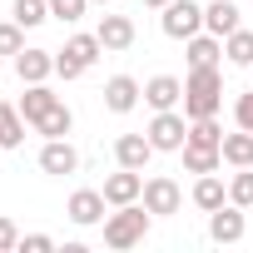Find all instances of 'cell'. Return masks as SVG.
I'll return each instance as SVG.
<instances>
[{"label": "cell", "instance_id": "cell-1", "mask_svg": "<svg viewBox=\"0 0 253 253\" xmlns=\"http://www.w3.org/2000/svg\"><path fill=\"white\" fill-rule=\"evenodd\" d=\"M223 109V70L218 65H199L184 80V114L189 119H213Z\"/></svg>", "mask_w": 253, "mask_h": 253}, {"label": "cell", "instance_id": "cell-2", "mask_svg": "<svg viewBox=\"0 0 253 253\" xmlns=\"http://www.w3.org/2000/svg\"><path fill=\"white\" fill-rule=\"evenodd\" d=\"M149 218H154V213L144 209V199L119 204L114 213H104V243H109V248H134V243H144Z\"/></svg>", "mask_w": 253, "mask_h": 253}, {"label": "cell", "instance_id": "cell-3", "mask_svg": "<svg viewBox=\"0 0 253 253\" xmlns=\"http://www.w3.org/2000/svg\"><path fill=\"white\" fill-rule=\"evenodd\" d=\"M99 50H104V45H99V35H70V40H65V50L55 55V75H60V80H80V75L99 60Z\"/></svg>", "mask_w": 253, "mask_h": 253}, {"label": "cell", "instance_id": "cell-4", "mask_svg": "<svg viewBox=\"0 0 253 253\" xmlns=\"http://www.w3.org/2000/svg\"><path fill=\"white\" fill-rule=\"evenodd\" d=\"M149 144L159 149V154H179L184 149V139H189V114H179V109H154V119H149Z\"/></svg>", "mask_w": 253, "mask_h": 253}, {"label": "cell", "instance_id": "cell-5", "mask_svg": "<svg viewBox=\"0 0 253 253\" xmlns=\"http://www.w3.org/2000/svg\"><path fill=\"white\" fill-rule=\"evenodd\" d=\"M159 25H164L169 40H189V35L204 30V5H199V0H169L164 15H159Z\"/></svg>", "mask_w": 253, "mask_h": 253}, {"label": "cell", "instance_id": "cell-6", "mask_svg": "<svg viewBox=\"0 0 253 253\" xmlns=\"http://www.w3.org/2000/svg\"><path fill=\"white\" fill-rule=\"evenodd\" d=\"M144 209H149L154 218H169V213L184 209V189H179L169 174H154V179H144Z\"/></svg>", "mask_w": 253, "mask_h": 253}, {"label": "cell", "instance_id": "cell-7", "mask_svg": "<svg viewBox=\"0 0 253 253\" xmlns=\"http://www.w3.org/2000/svg\"><path fill=\"white\" fill-rule=\"evenodd\" d=\"M139 99H144V84H139L134 75H109V80H104V109H109V114H129Z\"/></svg>", "mask_w": 253, "mask_h": 253}, {"label": "cell", "instance_id": "cell-8", "mask_svg": "<svg viewBox=\"0 0 253 253\" xmlns=\"http://www.w3.org/2000/svg\"><path fill=\"white\" fill-rule=\"evenodd\" d=\"M243 233H248V218H243L238 204H223V209L209 213V238L213 243H243Z\"/></svg>", "mask_w": 253, "mask_h": 253}, {"label": "cell", "instance_id": "cell-9", "mask_svg": "<svg viewBox=\"0 0 253 253\" xmlns=\"http://www.w3.org/2000/svg\"><path fill=\"white\" fill-rule=\"evenodd\" d=\"M40 169L55 174V179H65V174L80 169V149H75L70 139H45V144H40Z\"/></svg>", "mask_w": 253, "mask_h": 253}, {"label": "cell", "instance_id": "cell-10", "mask_svg": "<svg viewBox=\"0 0 253 253\" xmlns=\"http://www.w3.org/2000/svg\"><path fill=\"white\" fill-rule=\"evenodd\" d=\"M104 209H109L104 189H75V194H70V204H65V213H70V218H75L80 228L99 223V218H104Z\"/></svg>", "mask_w": 253, "mask_h": 253}, {"label": "cell", "instance_id": "cell-11", "mask_svg": "<svg viewBox=\"0 0 253 253\" xmlns=\"http://www.w3.org/2000/svg\"><path fill=\"white\" fill-rule=\"evenodd\" d=\"M104 199H109V209L144 199V174H139V169H124V164H119V174H109V179H104Z\"/></svg>", "mask_w": 253, "mask_h": 253}, {"label": "cell", "instance_id": "cell-12", "mask_svg": "<svg viewBox=\"0 0 253 253\" xmlns=\"http://www.w3.org/2000/svg\"><path fill=\"white\" fill-rule=\"evenodd\" d=\"M15 75H20V84H45V80L55 75V55H50V50L25 45V50L15 55Z\"/></svg>", "mask_w": 253, "mask_h": 253}, {"label": "cell", "instance_id": "cell-13", "mask_svg": "<svg viewBox=\"0 0 253 253\" xmlns=\"http://www.w3.org/2000/svg\"><path fill=\"white\" fill-rule=\"evenodd\" d=\"M159 149L149 144V134H119L114 139V164H124V169H139L144 174V164L154 159Z\"/></svg>", "mask_w": 253, "mask_h": 253}, {"label": "cell", "instance_id": "cell-14", "mask_svg": "<svg viewBox=\"0 0 253 253\" xmlns=\"http://www.w3.org/2000/svg\"><path fill=\"white\" fill-rule=\"evenodd\" d=\"M144 104H149V109H179V104H184V80L154 75V80L144 84Z\"/></svg>", "mask_w": 253, "mask_h": 253}, {"label": "cell", "instance_id": "cell-15", "mask_svg": "<svg viewBox=\"0 0 253 253\" xmlns=\"http://www.w3.org/2000/svg\"><path fill=\"white\" fill-rule=\"evenodd\" d=\"M94 35H99L104 50H129V45H134V20H129V15H104Z\"/></svg>", "mask_w": 253, "mask_h": 253}, {"label": "cell", "instance_id": "cell-16", "mask_svg": "<svg viewBox=\"0 0 253 253\" xmlns=\"http://www.w3.org/2000/svg\"><path fill=\"white\" fill-rule=\"evenodd\" d=\"M204 30L218 35V40H228L238 30V5H233V0H213V5H204Z\"/></svg>", "mask_w": 253, "mask_h": 253}, {"label": "cell", "instance_id": "cell-17", "mask_svg": "<svg viewBox=\"0 0 253 253\" xmlns=\"http://www.w3.org/2000/svg\"><path fill=\"white\" fill-rule=\"evenodd\" d=\"M30 129H35L40 139H70V129H75V114H70V104L60 99L50 114H40V119L30 124Z\"/></svg>", "mask_w": 253, "mask_h": 253}, {"label": "cell", "instance_id": "cell-18", "mask_svg": "<svg viewBox=\"0 0 253 253\" xmlns=\"http://www.w3.org/2000/svg\"><path fill=\"white\" fill-rule=\"evenodd\" d=\"M184 45H189V70H199V65H218V60H223V40H218V35H209V30L189 35Z\"/></svg>", "mask_w": 253, "mask_h": 253}, {"label": "cell", "instance_id": "cell-19", "mask_svg": "<svg viewBox=\"0 0 253 253\" xmlns=\"http://www.w3.org/2000/svg\"><path fill=\"white\" fill-rule=\"evenodd\" d=\"M60 104V94L50 89V84H25V94H20V114H25V124H35L40 114H50Z\"/></svg>", "mask_w": 253, "mask_h": 253}, {"label": "cell", "instance_id": "cell-20", "mask_svg": "<svg viewBox=\"0 0 253 253\" xmlns=\"http://www.w3.org/2000/svg\"><path fill=\"white\" fill-rule=\"evenodd\" d=\"M223 204H228V184H223L218 174H199V184H194V209L213 213V209H223Z\"/></svg>", "mask_w": 253, "mask_h": 253}, {"label": "cell", "instance_id": "cell-21", "mask_svg": "<svg viewBox=\"0 0 253 253\" xmlns=\"http://www.w3.org/2000/svg\"><path fill=\"white\" fill-rule=\"evenodd\" d=\"M20 144H25V114L20 104L0 99V149H20Z\"/></svg>", "mask_w": 253, "mask_h": 253}, {"label": "cell", "instance_id": "cell-22", "mask_svg": "<svg viewBox=\"0 0 253 253\" xmlns=\"http://www.w3.org/2000/svg\"><path fill=\"white\" fill-rule=\"evenodd\" d=\"M223 164H233V169H248L253 164V129L223 134Z\"/></svg>", "mask_w": 253, "mask_h": 253}, {"label": "cell", "instance_id": "cell-23", "mask_svg": "<svg viewBox=\"0 0 253 253\" xmlns=\"http://www.w3.org/2000/svg\"><path fill=\"white\" fill-rule=\"evenodd\" d=\"M179 154H184L189 174H218V164H223V149H204V144H184Z\"/></svg>", "mask_w": 253, "mask_h": 253}, {"label": "cell", "instance_id": "cell-24", "mask_svg": "<svg viewBox=\"0 0 253 253\" xmlns=\"http://www.w3.org/2000/svg\"><path fill=\"white\" fill-rule=\"evenodd\" d=\"M223 60H228V65H238V70H248V65H253V30H243V25H238V30L223 40Z\"/></svg>", "mask_w": 253, "mask_h": 253}, {"label": "cell", "instance_id": "cell-25", "mask_svg": "<svg viewBox=\"0 0 253 253\" xmlns=\"http://www.w3.org/2000/svg\"><path fill=\"white\" fill-rule=\"evenodd\" d=\"M184 144L223 149V129H218V114H213V119H189V139H184Z\"/></svg>", "mask_w": 253, "mask_h": 253}, {"label": "cell", "instance_id": "cell-26", "mask_svg": "<svg viewBox=\"0 0 253 253\" xmlns=\"http://www.w3.org/2000/svg\"><path fill=\"white\" fill-rule=\"evenodd\" d=\"M10 20H20L25 30L45 25V20H50V0H15V5H10Z\"/></svg>", "mask_w": 253, "mask_h": 253}, {"label": "cell", "instance_id": "cell-27", "mask_svg": "<svg viewBox=\"0 0 253 253\" xmlns=\"http://www.w3.org/2000/svg\"><path fill=\"white\" fill-rule=\"evenodd\" d=\"M228 204L253 209V164H248V169H238V174L228 179Z\"/></svg>", "mask_w": 253, "mask_h": 253}, {"label": "cell", "instance_id": "cell-28", "mask_svg": "<svg viewBox=\"0 0 253 253\" xmlns=\"http://www.w3.org/2000/svg\"><path fill=\"white\" fill-rule=\"evenodd\" d=\"M25 50V25L20 20H0V60Z\"/></svg>", "mask_w": 253, "mask_h": 253}, {"label": "cell", "instance_id": "cell-29", "mask_svg": "<svg viewBox=\"0 0 253 253\" xmlns=\"http://www.w3.org/2000/svg\"><path fill=\"white\" fill-rule=\"evenodd\" d=\"M84 5H89V0H50V15L65 20V25H75V20L84 15Z\"/></svg>", "mask_w": 253, "mask_h": 253}, {"label": "cell", "instance_id": "cell-30", "mask_svg": "<svg viewBox=\"0 0 253 253\" xmlns=\"http://www.w3.org/2000/svg\"><path fill=\"white\" fill-rule=\"evenodd\" d=\"M233 124H238V129H253V89L233 99Z\"/></svg>", "mask_w": 253, "mask_h": 253}, {"label": "cell", "instance_id": "cell-31", "mask_svg": "<svg viewBox=\"0 0 253 253\" xmlns=\"http://www.w3.org/2000/svg\"><path fill=\"white\" fill-rule=\"evenodd\" d=\"M10 248H20V228H15V218L0 213V253H10Z\"/></svg>", "mask_w": 253, "mask_h": 253}, {"label": "cell", "instance_id": "cell-32", "mask_svg": "<svg viewBox=\"0 0 253 253\" xmlns=\"http://www.w3.org/2000/svg\"><path fill=\"white\" fill-rule=\"evenodd\" d=\"M20 248H25V253H50L55 238H50V233H20Z\"/></svg>", "mask_w": 253, "mask_h": 253}, {"label": "cell", "instance_id": "cell-33", "mask_svg": "<svg viewBox=\"0 0 253 253\" xmlns=\"http://www.w3.org/2000/svg\"><path fill=\"white\" fill-rule=\"evenodd\" d=\"M144 5H149V10H164V5H169V0H144Z\"/></svg>", "mask_w": 253, "mask_h": 253}, {"label": "cell", "instance_id": "cell-34", "mask_svg": "<svg viewBox=\"0 0 253 253\" xmlns=\"http://www.w3.org/2000/svg\"><path fill=\"white\" fill-rule=\"evenodd\" d=\"M94 5H109V0H94Z\"/></svg>", "mask_w": 253, "mask_h": 253}, {"label": "cell", "instance_id": "cell-35", "mask_svg": "<svg viewBox=\"0 0 253 253\" xmlns=\"http://www.w3.org/2000/svg\"><path fill=\"white\" fill-rule=\"evenodd\" d=\"M0 75H5V60H0Z\"/></svg>", "mask_w": 253, "mask_h": 253}]
</instances>
